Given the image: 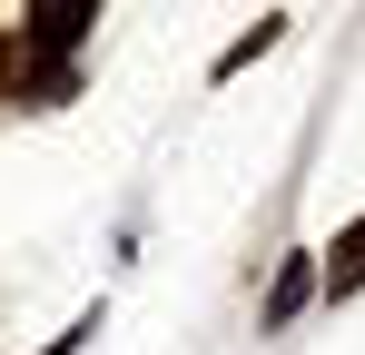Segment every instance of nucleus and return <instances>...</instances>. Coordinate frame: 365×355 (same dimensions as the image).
<instances>
[{
	"label": "nucleus",
	"instance_id": "obj_1",
	"mask_svg": "<svg viewBox=\"0 0 365 355\" xmlns=\"http://www.w3.org/2000/svg\"><path fill=\"white\" fill-rule=\"evenodd\" d=\"M316 287H326V296H356V287H365V217L336 227V247L316 257Z\"/></svg>",
	"mask_w": 365,
	"mask_h": 355
},
{
	"label": "nucleus",
	"instance_id": "obj_3",
	"mask_svg": "<svg viewBox=\"0 0 365 355\" xmlns=\"http://www.w3.org/2000/svg\"><path fill=\"white\" fill-rule=\"evenodd\" d=\"M277 40H287V20H257V30H247V40H237V50H227V59H217V79H237V69H247V59H267V50H277Z\"/></svg>",
	"mask_w": 365,
	"mask_h": 355
},
{
	"label": "nucleus",
	"instance_id": "obj_2",
	"mask_svg": "<svg viewBox=\"0 0 365 355\" xmlns=\"http://www.w3.org/2000/svg\"><path fill=\"white\" fill-rule=\"evenodd\" d=\"M306 296H316V257H287V267H277V287H267V316H257V326H267V336H277V326H297Z\"/></svg>",
	"mask_w": 365,
	"mask_h": 355
},
{
	"label": "nucleus",
	"instance_id": "obj_4",
	"mask_svg": "<svg viewBox=\"0 0 365 355\" xmlns=\"http://www.w3.org/2000/svg\"><path fill=\"white\" fill-rule=\"evenodd\" d=\"M89 336H99V316H79V326H69V336H50V346H40V355H79V346H89Z\"/></svg>",
	"mask_w": 365,
	"mask_h": 355
}]
</instances>
